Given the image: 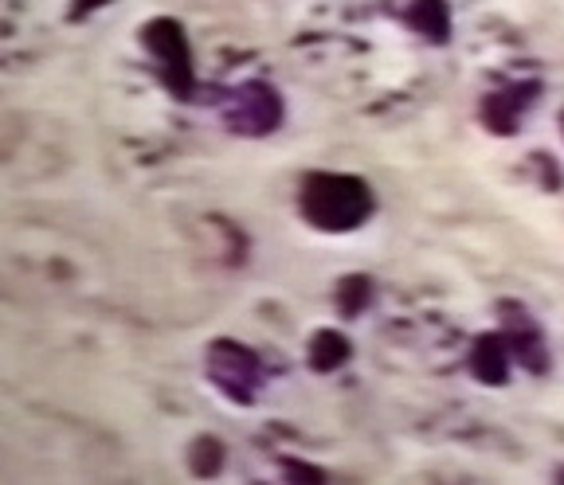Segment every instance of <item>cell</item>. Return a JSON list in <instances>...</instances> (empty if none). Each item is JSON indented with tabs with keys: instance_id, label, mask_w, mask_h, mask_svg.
Instances as JSON below:
<instances>
[{
	"instance_id": "1",
	"label": "cell",
	"mask_w": 564,
	"mask_h": 485,
	"mask_svg": "<svg viewBox=\"0 0 564 485\" xmlns=\"http://www.w3.org/2000/svg\"><path fill=\"white\" fill-rule=\"evenodd\" d=\"M369 185L357 177H334V173H317L302 185V216L317 231H357L372 216Z\"/></svg>"
},
{
	"instance_id": "2",
	"label": "cell",
	"mask_w": 564,
	"mask_h": 485,
	"mask_svg": "<svg viewBox=\"0 0 564 485\" xmlns=\"http://www.w3.org/2000/svg\"><path fill=\"white\" fill-rule=\"evenodd\" d=\"M141 44L145 52L153 55L158 63V75L165 82V90L173 98H193V52H188V40H185V27L176 24V20H150V24L141 27Z\"/></svg>"
},
{
	"instance_id": "3",
	"label": "cell",
	"mask_w": 564,
	"mask_h": 485,
	"mask_svg": "<svg viewBox=\"0 0 564 485\" xmlns=\"http://www.w3.org/2000/svg\"><path fill=\"white\" fill-rule=\"evenodd\" d=\"M208 376L212 384L239 407H251L263 388V364L251 349L239 341H212L208 344Z\"/></svg>"
},
{
	"instance_id": "4",
	"label": "cell",
	"mask_w": 564,
	"mask_h": 485,
	"mask_svg": "<svg viewBox=\"0 0 564 485\" xmlns=\"http://www.w3.org/2000/svg\"><path fill=\"white\" fill-rule=\"evenodd\" d=\"M224 118H228L231 133H239V137H267V133L279 130L282 102L263 82H247V87H239L236 95H231L228 114Z\"/></svg>"
},
{
	"instance_id": "5",
	"label": "cell",
	"mask_w": 564,
	"mask_h": 485,
	"mask_svg": "<svg viewBox=\"0 0 564 485\" xmlns=\"http://www.w3.org/2000/svg\"><path fill=\"white\" fill-rule=\"evenodd\" d=\"M502 337H506L513 361H518L521 368L538 372V376L549 368V344H545V333H541V326H538L533 313H525L521 306H510V301H506L502 306Z\"/></svg>"
},
{
	"instance_id": "6",
	"label": "cell",
	"mask_w": 564,
	"mask_h": 485,
	"mask_svg": "<svg viewBox=\"0 0 564 485\" xmlns=\"http://www.w3.org/2000/svg\"><path fill=\"white\" fill-rule=\"evenodd\" d=\"M533 98H538V87H529V82L498 90V95H490L482 102V122L490 125L494 133L510 137V133H518L521 118H525V110H529V102H533Z\"/></svg>"
},
{
	"instance_id": "7",
	"label": "cell",
	"mask_w": 564,
	"mask_h": 485,
	"mask_svg": "<svg viewBox=\"0 0 564 485\" xmlns=\"http://www.w3.org/2000/svg\"><path fill=\"white\" fill-rule=\"evenodd\" d=\"M510 344H506L502 333H482L475 344H470V376L478 379V384H486V388H498V384H506V376H510Z\"/></svg>"
},
{
	"instance_id": "8",
	"label": "cell",
	"mask_w": 564,
	"mask_h": 485,
	"mask_svg": "<svg viewBox=\"0 0 564 485\" xmlns=\"http://www.w3.org/2000/svg\"><path fill=\"white\" fill-rule=\"evenodd\" d=\"M408 24L432 44H447L451 40V12L447 0H412L408 4Z\"/></svg>"
},
{
	"instance_id": "9",
	"label": "cell",
	"mask_w": 564,
	"mask_h": 485,
	"mask_svg": "<svg viewBox=\"0 0 564 485\" xmlns=\"http://www.w3.org/2000/svg\"><path fill=\"white\" fill-rule=\"evenodd\" d=\"M349 341H345L337 329H322V333H314V341H310V368L314 372H337L345 361H349Z\"/></svg>"
},
{
	"instance_id": "10",
	"label": "cell",
	"mask_w": 564,
	"mask_h": 485,
	"mask_svg": "<svg viewBox=\"0 0 564 485\" xmlns=\"http://www.w3.org/2000/svg\"><path fill=\"white\" fill-rule=\"evenodd\" d=\"M369 301H372V278H365V274L341 278V286H337V309H341L345 318H357Z\"/></svg>"
},
{
	"instance_id": "11",
	"label": "cell",
	"mask_w": 564,
	"mask_h": 485,
	"mask_svg": "<svg viewBox=\"0 0 564 485\" xmlns=\"http://www.w3.org/2000/svg\"><path fill=\"white\" fill-rule=\"evenodd\" d=\"M188 466H193L196 477H212L216 470L224 466V442L220 439H208V434H204V439L196 442L193 450H188Z\"/></svg>"
},
{
	"instance_id": "12",
	"label": "cell",
	"mask_w": 564,
	"mask_h": 485,
	"mask_svg": "<svg viewBox=\"0 0 564 485\" xmlns=\"http://www.w3.org/2000/svg\"><path fill=\"white\" fill-rule=\"evenodd\" d=\"M282 470H286V474H294L291 482H322V470H314V466H302V462H282Z\"/></svg>"
},
{
	"instance_id": "13",
	"label": "cell",
	"mask_w": 564,
	"mask_h": 485,
	"mask_svg": "<svg viewBox=\"0 0 564 485\" xmlns=\"http://www.w3.org/2000/svg\"><path fill=\"white\" fill-rule=\"evenodd\" d=\"M110 0H70V20H83V16H90V12H98V9H106Z\"/></svg>"
},
{
	"instance_id": "14",
	"label": "cell",
	"mask_w": 564,
	"mask_h": 485,
	"mask_svg": "<svg viewBox=\"0 0 564 485\" xmlns=\"http://www.w3.org/2000/svg\"><path fill=\"white\" fill-rule=\"evenodd\" d=\"M561 130H564V114H561Z\"/></svg>"
}]
</instances>
